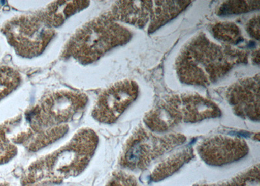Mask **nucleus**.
Masks as SVG:
<instances>
[{
	"instance_id": "9d476101",
	"label": "nucleus",
	"mask_w": 260,
	"mask_h": 186,
	"mask_svg": "<svg viewBox=\"0 0 260 186\" xmlns=\"http://www.w3.org/2000/svg\"><path fill=\"white\" fill-rule=\"evenodd\" d=\"M197 152L208 166L221 167L247 156L249 147L242 139L217 136L202 142Z\"/></svg>"
},
{
	"instance_id": "7ed1b4c3",
	"label": "nucleus",
	"mask_w": 260,
	"mask_h": 186,
	"mask_svg": "<svg viewBox=\"0 0 260 186\" xmlns=\"http://www.w3.org/2000/svg\"><path fill=\"white\" fill-rule=\"evenodd\" d=\"M131 38L128 29L104 14L76 30L65 45L61 57L73 58L82 64H92Z\"/></svg>"
},
{
	"instance_id": "423d86ee",
	"label": "nucleus",
	"mask_w": 260,
	"mask_h": 186,
	"mask_svg": "<svg viewBox=\"0 0 260 186\" xmlns=\"http://www.w3.org/2000/svg\"><path fill=\"white\" fill-rule=\"evenodd\" d=\"M186 137L180 134L158 136L139 127L127 141L120 164L131 171H144L153 162L182 145Z\"/></svg>"
},
{
	"instance_id": "aec40b11",
	"label": "nucleus",
	"mask_w": 260,
	"mask_h": 186,
	"mask_svg": "<svg viewBox=\"0 0 260 186\" xmlns=\"http://www.w3.org/2000/svg\"><path fill=\"white\" fill-rule=\"evenodd\" d=\"M247 30L249 36L256 40L259 39V16H255L248 22Z\"/></svg>"
},
{
	"instance_id": "6e6552de",
	"label": "nucleus",
	"mask_w": 260,
	"mask_h": 186,
	"mask_svg": "<svg viewBox=\"0 0 260 186\" xmlns=\"http://www.w3.org/2000/svg\"><path fill=\"white\" fill-rule=\"evenodd\" d=\"M88 97L81 92L57 91L41 99L27 114V120L36 132L69 122L87 105Z\"/></svg>"
},
{
	"instance_id": "dca6fc26",
	"label": "nucleus",
	"mask_w": 260,
	"mask_h": 186,
	"mask_svg": "<svg viewBox=\"0 0 260 186\" xmlns=\"http://www.w3.org/2000/svg\"><path fill=\"white\" fill-rule=\"evenodd\" d=\"M212 33L216 39L232 45H238L243 41L240 28L232 22H220L212 28Z\"/></svg>"
},
{
	"instance_id": "f257e3e1",
	"label": "nucleus",
	"mask_w": 260,
	"mask_h": 186,
	"mask_svg": "<svg viewBox=\"0 0 260 186\" xmlns=\"http://www.w3.org/2000/svg\"><path fill=\"white\" fill-rule=\"evenodd\" d=\"M248 62V53L213 43L199 34L185 44L176 60L181 82L206 87L223 78L234 67Z\"/></svg>"
},
{
	"instance_id": "2eb2a0df",
	"label": "nucleus",
	"mask_w": 260,
	"mask_h": 186,
	"mask_svg": "<svg viewBox=\"0 0 260 186\" xmlns=\"http://www.w3.org/2000/svg\"><path fill=\"white\" fill-rule=\"evenodd\" d=\"M192 186H259V164L253 166L224 182L199 183Z\"/></svg>"
},
{
	"instance_id": "4468645a",
	"label": "nucleus",
	"mask_w": 260,
	"mask_h": 186,
	"mask_svg": "<svg viewBox=\"0 0 260 186\" xmlns=\"http://www.w3.org/2000/svg\"><path fill=\"white\" fill-rule=\"evenodd\" d=\"M68 130L69 127L65 124L41 130L27 141V147L29 150L36 152L62 138Z\"/></svg>"
},
{
	"instance_id": "1a4fd4ad",
	"label": "nucleus",
	"mask_w": 260,
	"mask_h": 186,
	"mask_svg": "<svg viewBox=\"0 0 260 186\" xmlns=\"http://www.w3.org/2000/svg\"><path fill=\"white\" fill-rule=\"evenodd\" d=\"M138 94V85L135 81L124 80L114 84L99 95L92 117L102 124H113L137 99Z\"/></svg>"
},
{
	"instance_id": "39448f33",
	"label": "nucleus",
	"mask_w": 260,
	"mask_h": 186,
	"mask_svg": "<svg viewBox=\"0 0 260 186\" xmlns=\"http://www.w3.org/2000/svg\"><path fill=\"white\" fill-rule=\"evenodd\" d=\"M190 3L191 1H118L106 15L113 20L139 29L148 25V33L152 34L177 17Z\"/></svg>"
},
{
	"instance_id": "6ab92c4d",
	"label": "nucleus",
	"mask_w": 260,
	"mask_h": 186,
	"mask_svg": "<svg viewBox=\"0 0 260 186\" xmlns=\"http://www.w3.org/2000/svg\"><path fill=\"white\" fill-rule=\"evenodd\" d=\"M17 153V148L8 142H0V164L10 161Z\"/></svg>"
},
{
	"instance_id": "0eeeda50",
	"label": "nucleus",
	"mask_w": 260,
	"mask_h": 186,
	"mask_svg": "<svg viewBox=\"0 0 260 186\" xmlns=\"http://www.w3.org/2000/svg\"><path fill=\"white\" fill-rule=\"evenodd\" d=\"M2 30L15 52L27 58L41 55L55 35L39 11L12 18Z\"/></svg>"
},
{
	"instance_id": "f8f14e48",
	"label": "nucleus",
	"mask_w": 260,
	"mask_h": 186,
	"mask_svg": "<svg viewBox=\"0 0 260 186\" xmlns=\"http://www.w3.org/2000/svg\"><path fill=\"white\" fill-rule=\"evenodd\" d=\"M89 1H57L39 11L48 24L53 29L64 24L74 14L87 8Z\"/></svg>"
},
{
	"instance_id": "a211bd4d",
	"label": "nucleus",
	"mask_w": 260,
	"mask_h": 186,
	"mask_svg": "<svg viewBox=\"0 0 260 186\" xmlns=\"http://www.w3.org/2000/svg\"><path fill=\"white\" fill-rule=\"evenodd\" d=\"M107 186H141L137 178L132 174L124 171L113 173Z\"/></svg>"
},
{
	"instance_id": "f03ea898",
	"label": "nucleus",
	"mask_w": 260,
	"mask_h": 186,
	"mask_svg": "<svg viewBox=\"0 0 260 186\" xmlns=\"http://www.w3.org/2000/svg\"><path fill=\"white\" fill-rule=\"evenodd\" d=\"M98 144L93 130L80 129L66 145L32 163L23 176V186L57 183L79 175L89 165Z\"/></svg>"
},
{
	"instance_id": "f3484780",
	"label": "nucleus",
	"mask_w": 260,
	"mask_h": 186,
	"mask_svg": "<svg viewBox=\"0 0 260 186\" xmlns=\"http://www.w3.org/2000/svg\"><path fill=\"white\" fill-rule=\"evenodd\" d=\"M259 1H227L219 7L217 15L219 16L239 15L256 10L259 8Z\"/></svg>"
},
{
	"instance_id": "9b49d317",
	"label": "nucleus",
	"mask_w": 260,
	"mask_h": 186,
	"mask_svg": "<svg viewBox=\"0 0 260 186\" xmlns=\"http://www.w3.org/2000/svg\"><path fill=\"white\" fill-rule=\"evenodd\" d=\"M259 74L241 79L228 90V101L234 113L244 119L259 120Z\"/></svg>"
},
{
	"instance_id": "20e7f679",
	"label": "nucleus",
	"mask_w": 260,
	"mask_h": 186,
	"mask_svg": "<svg viewBox=\"0 0 260 186\" xmlns=\"http://www.w3.org/2000/svg\"><path fill=\"white\" fill-rule=\"evenodd\" d=\"M219 107L197 94L173 95L165 97L145 116L144 122L151 131L165 132L182 123L199 122L220 117Z\"/></svg>"
},
{
	"instance_id": "ddd939ff",
	"label": "nucleus",
	"mask_w": 260,
	"mask_h": 186,
	"mask_svg": "<svg viewBox=\"0 0 260 186\" xmlns=\"http://www.w3.org/2000/svg\"><path fill=\"white\" fill-rule=\"evenodd\" d=\"M193 149L185 147L169 155L155 167L150 174V180L157 182L173 175L183 166L193 159Z\"/></svg>"
},
{
	"instance_id": "412c9836",
	"label": "nucleus",
	"mask_w": 260,
	"mask_h": 186,
	"mask_svg": "<svg viewBox=\"0 0 260 186\" xmlns=\"http://www.w3.org/2000/svg\"><path fill=\"white\" fill-rule=\"evenodd\" d=\"M0 186H10L8 183H0Z\"/></svg>"
}]
</instances>
